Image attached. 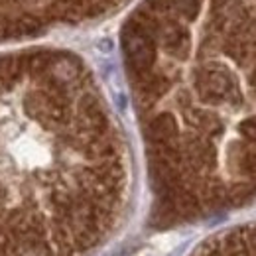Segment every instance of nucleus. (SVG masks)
I'll use <instances>...</instances> for the list:
<instances>
[{
    "instance_id": "2",
    "label": "nucleus",
    "mask_w": 256,
    "mask_h": 256,
    "mask_svg": "<svg viewBox=\"0 0 256 256\" xmlns=\"http://www.w3.org/2000/svg\"><path fill=\"white\" fill-rule=\"evenodd\" d=\"M240 130H242V134H244V136H248L250 140H256V118L246 120V122L240 126Z\"/></svg>"
},
{
    "instance_id": "1",
    "label": "nucleus",
    "mask_w": 256,
    "mask_h": 256,
    "mask_svg": "<svg viewBox=\"0 0 256 256\" xmlns=\"http://www.w3.org/2000/svg\"><path fill=\"white\" fill-rule=\"evenodd\" d=\"M0 91V256H79L100 232V211L60 184L71 142L64 110Z\"/></svg>"
}]
</instances>
